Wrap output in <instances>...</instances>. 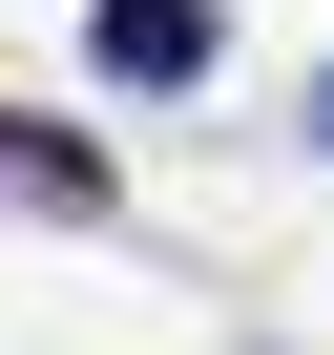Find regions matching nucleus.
Listing matches in <instances>:
<instances>
[{
  "label": "nucleus",
  "instance_id": "obj_1",
  "mask_svg": "<svg viewBox=\"0 0 334 355\" xmlns=\"http://www.w3.org/2000/svg\"><path fill=\"white\" fill-rule=\"evenodd\" d=\"M105 84H209V0H84Z\"/></svg>",
  "mask_w": 334,
  "mask_h": 355
}]
</instances>
